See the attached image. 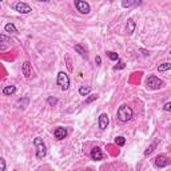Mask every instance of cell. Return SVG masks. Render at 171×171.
Returning a JSON list of instances; mask_svg holds the SVG:
<instances>
[{
	"instance_id": "obj_1",
	"label": "cell",
	"mask_w": 171,
	"mask_h": 171,
	"mask_svg": "<svg viewBox=\"0 0 171 171\" xmlns=\"http://www.w3.org/2000/svg\"><path fill=\"white\" fill-rule=\"evenodd\" d=\"M133 108L130 106H127V104H122L119 108H118V112H116V116H118V119L120 120L122 123H127L128 120L133 119Z\"/></svg>"
},
{
	"instance_id": "obj_2",
	"label": "cell",
	"mask_w": 171,
	"mask_h": 171,
	"mask_svg": "<svg viewBox=\"0 0 171 171\" xmlns=\"http://www.w3.org/2000/svg\"><path fill=\"white\" fill-rule=\"evenodd\" d=\"M34 146L36 147V159H43L47 154V147L40 137H36L34 139Z\"/></svg>"
},
{
	"instance_id": "obj_3",
	"label": "cell",
	"mask_w": 171,
	"mask_h": 171,
	"mask_svg": "<svg viewBox=\"0 0 171 171\" xmlns=\"http://www.w3.org/2000/svg\"><path fill=\"white\" fill-rule=\"evenodd\" d=\"M146 84L150 90H159L161 87L165 86V82H163L162 79H159V78L155 76V75H150L146 80Z\"/></svg>"
},
{
	"instance_id": "obj_4",
	"label": "cell",
	"mask_w": 171,
	"mask_h": 171,
	"mask_svg": "<svg viewBox=\"0 0 171 171\" xmlns=\"http://www.w3.org/2000/svg\"><path fill=\"white\" fill-rule=\"evenodd\" d=\"M56 82H58V84L60 86V88L63 91H67L68 88H70V78H68V75L66 72H63V71H60L59 74H58V79H56Z\"/></svg>"
},
{
	"instance_id": "obj_5",
	"label": "cell",
	"mask_w": 171,
	"mask_h": 171,
	"mask_svg": "<svg viewBox=\"0 0 171 171\" xmlns=\"http://www.w3.org/2000/svg\"><path fill=\"white\" fill-rule=\"evenodd\" d=\"M75 7L82 15H87V14H90V11H91L90 4H88L87 2H82V0H75Z\"/></svg>"
},
{
	"instance_id": "obj_6",
	"label": "cell",
	"mask_w": 171,
	"mask_h": 171,
	"mask_svg": "<svg viewBox=\"0 0 171 171\" xmlns=\"http://www.w3.org/2000/svg\"><path fill=\"white\" fill-rule=\"evenodd\" d=\"M15 11H18L19 14H30L32 8L30 7V4H27L24 2H18L15 4Z\"/></svg>"
},
{
	"instance_id": "obj_7",
	"label": "cell",
	"mask_w": 171,
	"mask_h": 171,
	"mask_svg": "<svg viewBox=\"0 0 171 171\" xmlns=\"http://www.w3.org/2000/svg\"><path fill=\"white\" fill-rule=\"evenodd\" d=\"M170 165V161L166 155H158L155 158V166L159 167V169H163V167H167Z\"/></svg>"
},
{
	"instance_id": "obj_8",
	"label": "cell",
	"mask_w": 171,
	"mask_h": 171,
	"mask_svg": "<svg viewBox=\"0 0 171 171\" xmlns=\"http://www.w3.org/2000/svg\"><path fill=\"white\" fill-rule=\"evenodd\" d=\"M67 135H68V131H67V128H64V127H58V128H55V131H54V137H55L58 141H63Z\"/></svg>"
},
{
	"instance_id": "obj_9",
	"label": "cell",
	"mask_w": 171,
	"mask_h": 171,
	"mask_svg": "<svg viewBox=\"0 0 171 171\" xmlns=\"http://www.w3.org/2000/svg\"><path fill=\"white\" fill-rule=\"evenodd\" d=\"M108 124H110V118H108V115L107 114H100V116H99V128L104 131L108 127Z\"/></svg>"
},
{
	"instance_id": "obj_10",
	"label": "cell",
	"mask_w": 171,
	"mask_h": 171,
	"mask_svg": "<svg viewBox=\"0 0 171 171\" xmlns=\"http://www.w3.org/2000/svg\"><path fill=\"white\" fill-rule=\"evenodd\" d=\"M22 72H23V75H24L26 78H31V75H32V64H31L28 60H26L24 63H23Z\"/></svg>"
},
{
	"instance_id": "obj_11",
	"label": "cell",
	"mask_w": 171,
	"mask_h": 171,
	"mask_svg": "<svg viewBox=\"0 0 171 171\" xmlns=\"http://www.w3.org/2000/svg\"><path fill=\"white\" fill-rule=\"evenodd\" d=\"M91 158H92V161H102L103 159V153H102V150L99 149V147H94V149L91 150Z\"/></svg>"
},
{
	"instance_id": "obj_12",
	"label": "cell",
	"mask_w": 171,
	"mask_h": 171,
	"mask_svg": "<svg viewBox=\"0 0 171 171\" xmlns=\"http://www.w3.org/2000/svg\"><path fill=\"white\" fill-rule=\"evenodd\" d=\"M142 4V2H133V0H123L122 6L124 8H128V7H134V6H139Z\"/></svg>"
},
{
	"instance_id": "obj_13",
	"label": "cell",
	"mask_w": 171,
	"mask_h": 171,
	"mask_svg": "<svg viewBox=\"0 0 171 171\" xmlns=\"http://www.w3.org/2000/svg\"><path fill=\"white\" fill-rule=\"evenodd\" d=\"M4 30H6V32H10V34H16L18 32V28H16V26H15L14 23H8V24H6Z\"/></svg>"
},
{
	"instance_id": "obj_14",
	"label": "cell",
	"mask_w": 171,
	"mask_h": 171,
	"mask_svg": "<svg viewBox=\"0 0 171 171\" xmlns=\"http://www.w3.org/2000/svg\"><path fill=\"white\" fill-rule=\"evenodd\" d=\"M75 51L78 52V54H79V55L82 56V58H86V59H87V51H86V50L83 48V47H82V46L80 44H75Z\"/></svg>"
},
{
	"instance_id": "obj_15",
	"label": "cell",
	"mask_w": 171,
	"mask_h": 171,
	"mask_svg": "<svg viewBox=\"0 0 171 171\" xmlns=\"http://www.w3.org/2000/svg\"><path fill=\"white\" fill-rule=\"evenodd\" d=\"M134 31H135V22L133 20V19H128V22H127V32H128V35H133Z\"/></svg>"
},
{
	"instance_id": "obj_16",
	"label": "cell",
	"mask_w": 171,
	"mask_h": 171,
	"mask_svg": "<svg viewBox=\"0 0 171 171\" xmlns=\"http://www.w3.org/2000/svg\"><path fill=\"white\" fill-rule=\"evenodd\" d=\"M16 92V87L15 86H7V87L3 88V94L4 95H12Z\"/></svg>"
},
{
	"instance_id": "obj_17",
	"label": "cell",
	"mask_w": 171,
	"mask_h": 171,
	"mask_svg": "<svg viewBox=\"0 0 171 171\" xmlns=\"http://www.w3.org/2000/svg\"><path fill=\"white\" fill-rule=\"evenodd\" d=\"M157 146H158V141H155V142L151 143V145H150L149 147H147V150L145 151V155H146V157H149L150 154H153V151H154L155 149H157Z\"/></svg>"
},
{
	"instance_id": "obj_18",
	"label": "cell",
	"mask_w": 171,
	"mask_h": 171,
	"mask_svg": "<svg viewBox=\"0 0 171 171\" xmlns=\"http://www.w3.org/2000/svg\"><path fill=\"white\" fill-rule=\"evenodd\" d=\"M90 92H91V87H86V86H82V87L79 88V94L82 96H87Z\"/></svg>"
},
{
	"instance_id": "obj_19",
	"label": "cell",
	"mask_w": 171,
	"mask_h": 171,
	"mask_svg": "<svg viewBox=\"0 0 171 171\" xmlns=\"http://www.w3.org/2000/svg\"><path fill=\"white\" fill-rule=\"evenodd\" d=\"M171 68V64L170 63H163L161 66H158V71L159 72H165V71H169Z\"/></svg>"
},
{
	"instance_id": "obj_20",
	"label": "cell",
	"mask_w": 171,
	"mask_h": 171,
	"mask_svg": "<svg viewBox=\"0 0 171 171\" xmlns=\"http://www.w3.org/2000/svg\"><path fill=\"white\" fill-rule=\"evenodd\" d=\"M47 104H48V106H51V107L56 106V104H58V99L54 98V96H48V98H47Z\"/></svg>"
},
{
	"instance_id": "obj_21",
	"label": "cell",
	"mask_w": 171,
	"mask_h": 171,
	"mask_svg": "<svg viewBox=\"0 0 171 171\" xmlns=\"http://www.w3.org/2000/svg\"><path fill=\"white\" fill-rule=\"evenodd\" d=\"M124 143H126V139H124L123 137H116L115 138V145L116 146H124Z\"/></svg>"
},
{
	"instance_id": "obj_22",
	"label": "cell",
	"mask_w": 171,
	"mask_h": 171,
	"mask_svg": "<svg viewBox=\"0 0 171 171\" xmlns=\"http://www.w3.org/2000/svg\"><path fill=\"white\" fill-rule=\"evenodd\" d=\"M107 56L108 58H110V60H119V55H118V54H116V52H112V51H108L107 52Z\"/></svg>"
},
{
	"instance_id": "obj_23",
	"label": "cell",
	"mask_w": 171,
	"mask_h": 171,
	"mask_svg": "<svg viewBox=\"0 0 171 171\" xmlns=\"http://www.w3.org/2000/svg\"><path fill=\"white\" fill-rule=\"evenodd\" d=\"M7 169V163L4 158H0V171H6Z\"/></svg>"
},
{
	"instance_id": "obj_24",
	"label": "cell",
	"mask_w": 171,
	"mask_h": 171,
	"mask_svg": "<svg viewBox=\"0 0 171 171\" xmlns=\"http://www.w3.org/2000/svg\"><path fill=\"white\" fill-rule=\"evenodd\" d=\"M7 42H10V36L0 34V43H7Z\"/></svg>"
},
{
	"instance_id": "obj_25",
	"label": "cell",
	"mask_w": 171,
	"mask_h": 171,
	"mask_svg": "<svg viewBox=\"0 0 171 171\" xmlns=\"http://www.w3.org/2000/svg\"><path fill=\"white\" fill-rule=\"evenodd\" d=\"M98 99V95H90V98L88 99H86V103H91V102H94V100Z\"/></svg>"
},
{
	"instance_id": "obj_26",
	"label": "cell",
	"mask_w": 171,
	"mask_h": 171,
	"mask_svg": "<svg viewBox=\"0 0 171 171\" xmlns=\"http://www.w3.org/2000/svg\"><path fill=\"white\" fill-rule=\"evenodd\" d=\"M163 110H165L166 112H170V111H171V103H170V102H167V103L165 104V106H163Z\"/></svg>"
},
{
	"instance_id": "obj_27",
	"label": "cell",
	"mask_w": 171,
	"mask_h": 171,
	"mask_svg": "<svg viewBox=\"0 0 171 171\" xmlns=\"http://www.w3.org/2000/svg\"><path fill=\"white\" fill-rule=\"evenodd\" d=\"M124 67H126V64H124L123 62H119V66H115L114 70H122V68H124Z\"/></svg>"
},
{
	"instance_id": "obj_28",
	"label": "cell",
	"mask_w": 171,
	"mask_h": 171,
	"mask_svg": "<svg viewBox=\"0 0 171 171\" xmlns=\"http://www.w3.org/2000/svg\"><path fill=\"white\" fill-rule=\"evenodd\" d=\"M95 62H96V64H98V66H100V63H102V58H100V56H96V58H95Z\"/></svg>"
},
{
	"instance_id": "obj_29",
	"label": "cell",
	"mask_w": 171,
	"mask_h": 171,
	"mask_svg": "<svg viewBox=\"0 0 171 171\" xmlns=\"http://www.w3.org/2000/svg\"><path fill=\"white\" fill-rule=\"evenodd\" d=\"M6 50H7L6 44H0V51H6Z\"/></svg>"
}]
</instances>
